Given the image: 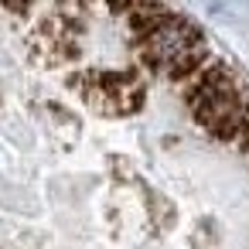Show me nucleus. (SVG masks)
Segmentation results:
<instances>
[{
    "label": "nucleus",
    "mask_w": 249,
    "mask_h": 249,
    "mask_svg": "<svg viewBox=\"0 0 249 249\" xmlns=\"http://www.w3.org/2000/svg\"><path fill=\"white\" fill-rule=\"evenodd\" d=\"M21 205L7 249H249V79L174 7H14Z\"/></svg>",
    "instance_id": "f257e3e1"
}]
</instances>
